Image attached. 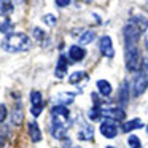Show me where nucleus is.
<instances>
[{
    "mask_svg": "<svg viewBox=\"0 0 148 148\" xmlns=\"http://www.w3.org/2000/svg\"><path fill=\"white\" fill-rule=\"evenodd\" d=\"M2 49L7 53H23L32 46L29 35L21 32H11L8 35H5V38L2 40Z\"/></svg>",
    "mask_w": 148,
    "mask_h": 148,
    "instance_id": "1",
    "label": "nucleus"
},
{
    "mask_svg": "<svg viewBox=\"0 0 148 148\" xmlns=\"http://www.w3.org/2000/svg\"><path fill=\"white\" fill-rule=\"evenodd\" d=\"M147 88H148V59H143L140 69L135 72V77L132 80V94L135 97H138L147 91Z\"/></svg>",
    "mask_w": 148,
    "mask_h": 148,
    "instance_id": "2",
    "label": "nucleus"
},
{
    "mask_svg": "<svg viewBox=\"0 0 148 148\" xmlns=\"http://www.w3.org/2000/svg\"><path fill=\"white\" fill-rule=\"evenodd\" d=\"M124 61H126V69L129 72H137L142 65L140 53H138L137 45H129L124 46Z\"/></svg>",
    "mask_w": 148,
    "mask_h": 148,
    "instance_id": "3",
    "label": "nucleus"
},
{
    "mask_svg": "<svg viewBox=\"0 0 148 148\" xmlns=\"http://www.w3.org/2000/svg\"><path fill=\"white\" fill-rule=\"evenodd\" d=\"M100 108V113L105 119H113V121H123L126 118V112L123 110V107L119 105H108V103H100L97 105Z\"/></svg>",
    "mask_w": 148,
    "mask_h": 148,
    "instance_id": "4",
    "label": "nucleus"
},
{
    "mask_svg": "<svg viewBox=\"0 0 148 148\" xmlns=\"http://www.w3.org/2000/svg\"><path fill=\"white\" fill-rule=\"evenodd\" d=\"M51 123L70 127L72 119H70V112H69L67 107H62V105H54L53 107L51 108Z\"/></svg>",
    "mask_w": 148,
    "mask_h": 148,
    "instance_id": "5",
    "label": "nucleus"
},
{
    "mask_svg": "<svg viewBox=\"0 0 148 148\" xmlns=\"http://www.w3.org/2000/svg\"><path fill=\"white\" fill-rule=\"evenodd\" d=\"M140 30L134 26L132 23H127L123 29V37H124V46L129 45H137V40L140 37Z\"/></svg>",
    "mask_w": 148,
    "mask_h": 148,
    "instance_id": "6",
    "label": "nucleus"
},
{
    "mask_svg": "<svg viewBox=\"0 0 148 148\" xmlns=\"http://www.w3.org/2000/svg\"><path fill=\"white\" fill-rule=\"evenodd\" d=\"M99 131L105 138H115L119 132V126H118V123L113 121V119H103V121L100 123Z\"/></svg>",
    "mask_w": 148,
    "mask_h": 148,
    "instance_id": "7",
    "label": "nucleus"
},
{
    "mask_svg": "<svg viewBox=\"0 0 148 148\" xmlns=\"http://www.w3.org/2000/svg\"><path fill=\"white\" fill-rule=\"evenodd\" d=\"M43 107H45V103H43L42 94H40L38 91H32V92H30V113H32L34 118L42 115Z\"/></svg>",
    "mask_w": 148,
    "mask_h": 148,
    "instance_id": "8",
    "label": "nucleus"
},
{
    "mask_svg": "<svg viewBox=\"0 0 148 148\" xmlns=\"http://www.w3.org/2000/svg\"><path fill=\"white\" fill-rule=\"evenodd\" d=\"M78 124H80V129H78V138L81 142H92L94 140V127L91 124H88L84 119H78Z\"/></svg>",
    "mask_w": 148,
    "mask_h": 148,
    "instance_id": "9",
    "label": "nucleus"
},
{
    "mask_svg": "<svg viewBox=\"0 0 148 148\" xmlns=\"http://www.w3.org/2000/svg\"><path fill=\"white\" fill-rule=\"evenodd\" d=\"M99 49L105 58L112 59L115 56V48H113V42L108 35H103L99 38Z\"/></svg>",
    "mask_w": 148,
    "mask_h": 148,
    "instance_id": "10",
    "label": "nucleus"
},
{
    "mask_svg": "<svg viewBox=\"0 0 148 148\" xmlns=\"http://www.w3.org/2000/svg\"><path fill=\"white\" fill-rule=\"evenodd\" d=\"M86 58V49L80 45H72L69 48V59L72 62H81Z\"/></svg>",
    "mask_w": 148,
    "mask_h": 148,
    "instance_id": "11",
    "label": "nucleus"
},
{
    "mask_svg": "<svg viewBox=\"0 0 148 148\" xmlns=\"http://www.w3.org/2000/svg\"><path fill=\"white\" fill-rule=\"evenodd\" d=\"M73 100H75L73 92H59L53 97L54 105H62V107H67V105H70V103H73Z\"/></svg>",
    "mask_w": 148,
    "mask_h": 148,
    "instance_id": "12",
    "label": "nucleus"
},
{
    "mask_svg": "<svg viewBox=\"0 0 148 148\" xmlns=\"http://www.w3.org/2000/svg\"><path fill=\"white\" fill-rule=\"evenodd\" d=\"M67 69H69V59L64 54H61L58 59V64H56V70H54L56 78H59V80L64 78L65 73H67Z\"/></svg>",
    "mask_w": 148,
    "mask_h": 148,
    "instance_id": "13",
    "label": "nucleus"
},
{
    "mask_svg": "<svg viewBox=\"0 0 148 148\" xmlns=\"http://www.w3.org/2000/svg\"><path fill=\"white\" fill-rule=\"evenodd\" d=\"M96 88H97V92H99L102 97H110L112 92H113L112 84H110V81H107V80H97Z\"/></svg>",
    "mask_w": 148,
    "mask_h": 148,
    "instance_id": "14",
    "label": "nucleus"
},
{
    "mask_svg": "<svg viewBox=\"0 0 148 148\" xmlns=\"http://www.w3.org/2000/svg\"><path fill=\"white\" fill-rule=\"evenodd\" d=\"M140 127H143V121H142L140 118H134V119H129V121H124V123H123L121 131L127 134V132H132V131H135V129H140Z\"/></svg>",
    "mask_w": 148,
    "mask_h": 148,
    "instance_id": "15",
    "label": "nucleus"
},
{
    "mask_svg": "<svg viewBox=\"0 0 148 148\" xmlns=\"http://www.w3.org/2000/svg\"><path fill=\"white\" fill-rule=\"evenodd\" d=\"M27 131H29L30 140H32L34 143H38V142L42 140V131H40L38 124H37L35 121H30L29 124H27Z\"/></svg>",
    "mask_w": 148,
    "mask_h": 148,
    "instance_id": "16",
    "label": "nucleus"
},
{
    "mask_svg": "<svg viewBox=\"0 0 148 148\" xmlns=\"http://www.w3.org/2000/svg\"><path fill=\"white\" fill-rule=\"evenodd\" d=\"M129 23L134 24V26L137 27V29L140 30L142 34L148 30V19H147L145 16H138V14H137V16H132L131 19H129Z\"/></svg>",
    "mask_w": 148,
    "mask_h": 148,
    "instance_id": "17",
    "label": "nucleus"
},
{
    "mask_svg": "<svg viewBox=\"0 0 148 148\" xmlns=\"http://www.w3.org/2000/svg\"><path fill=\"white\" fill-rule=\"evenodd\" d=\"M13 10H14V5L11 0H0V16L3 18L10 16L13 13Z\"/></svg>",
    "mask_w": 148,
    "mask_h": 148,
    "instance_id": "18",
    "label": "nucleus"
},
{
    "mask_svg": "<svg viewBox=\"0 0 148 148\" xmlns=\"http://www.w3.org/2000/svg\"><path fill=\"white\" fill-rule=\"evenodd\" d=\"M94 38H96V32H94V30H84V32L78 37V43H80V46L81 45H89V43L94 42Z\"/></svg>",
    "mask_w": 148,
    "mask_h": 148,
    "instance_id": "19",
    "label": "nucleus"
},
{
    "mask_svg": "<svg viewBox=\"0 0 148 148\" xmlns=\"http://www.w3.org/2000/svg\"><path fill=\"white\" fill-rule=\"evenodd\" d=\"M127 102H129V84L127 81H124L121 84V88H119V103L124 107Z\"/></svg>",
    "mask_w": 148,
    "mask_h": 148,
    "instance_id": "20",
    "label": "nucleus"
},
{
    "mask_svg": "<svg viewBox=\"0 0 148 148\" xmlns=\"http://www.w3.org/2000/svg\"><path fill=\"white\" fill-rule=\"evenodd\" d=\"M11 123H13L14 126L23 123V107H21V103H16V107H14L13 115H11Z\"/></svg>",
    "mask_w": 148,
    "mask_h": 148,
    "instance_id": "21",
    "label": "nucleus"
},
{
    "mask_svg": "<svg viewBox=\"0 0 148 148\" xmlns=\"http://www.w3.org/2000/svg\"><path fill=\"white\" fill-rule=\"evenodd\" d=\"M86 81L88 80V73L86 72H73V73L70 75V77H69V83L70 84H78L80 83V81Z\"/></svg>",
    "mask_w": 148,
    "mask_h": 148,
    "instance_id": "22",
    "label": "nucleus"
},
{
    "mask_svg": "<svg viewBox=\"0 0 148 148\" xmlns=\"http://www.w3.org/2000/svg\"><path fill=\"white\" fill-rule=\"evenodd\" d=\"M88 118H89L91 121H100V119H102L103 116H102V113H100V108H99V107L94 105L92 108H91L89 112H88Z\"/></svg>",
    "mask_w": 148,
    "mask_h": 148,
    "instance_id": "23",
    "label": "nucleus"
},
{
    "mask_svg": "<svg viewBox=\"0 0 148 148\" xmlns=\"http://www.w3.org/2000/svg\"><path fill=\"white\" fill-rule=\"evenodd\" d=\"M127 143H129L131 148H142V142H140V138H138L137 135H129Z\"/></svg>",
    "mask_w": 148,
    "mask_h": 148,
    "instance_id": "24",
    "label": "nucleus"
},
{
    "mask_svg": "<svg viewBox=\"0 0 148 148\" xmlns=\"http://www.w3.org/2000/svg\"><path fill=\"white\" fill-rule=\"evenodd\" d=\"M11 30H13V23H11L10 19H7L5 23L0 24V32H3V34H7V35H8V32L11 34Z\"/></svg>",
    "mask_w": 148,
    "mask_h": 148,
    "instance_id": "25",
    "label": "nucleus"
},
{
    "mask_svg": "<svg viewBox=\"0 0 148 148\" xmlns=\"http://www.w3.org/2000/svg\"><path fill=\"white\" fill-rule=\"evenodd\" d=\"M34 38H35L37 42H40V43H42L43 40L46 38V34L43 32V30L40 29V27H34Z\"/></svg>",
    "mask_w": 148,
    "mask_h": 148,
    "instance_id": "26",
    "label": "nucleus"
},
{
    "mask_svg": "<svg viewBox=\"0 0 148 148\" xmlns=\"http://www.w3.org/2000/svg\"><path fill=\"white\" fill-rule=\"evenodd\" d=\"M43 23L49 27H54L56 23H58V19H56V16H53V14H45V16H43Z\"/></svg>",
    "mask_w": 148,
    "mask_h": 148,
    "instance_id": "27",
    "label": "nucleus"
},
{
    "mask_svg": "<svg viewBox=\"0 0 148 148\" xmlns=\"http://www.w3.org/2000/svg\"><path fill=\"white\" fill-rule=\"evenodd\" d=\"M7 107L3 105V103H0V123H3L5 118H7Z\"/></svg>",
    "mask_w": 148,
    "mask_h": 148,
    "instance_id": "28",
    "label": "nucleus"
},
{
    "mask_svg": "<svg viewBox=\"0 0 148 148\" xmlns=\"http://www.w3.org/2000/svg\"><path fill=\"white\" fill-rule=\"evenodd\" d=\"M70 2H72V0H56V7L65 8V7H69V5H70Z\"/></svg>",
    "mask_w": 148,
    "mask_h": 148,
    "instance_id": "29",
    "label": "nucleus"
},
{
    "mask_svg": "<svg viewBox=\"0 0 148 148\" xmlns=\"http://www.w3.org/2000/svg\"><path fill=\"white\" fill-rule=\"evenodd\" d=\"M145 46H147V49H148V34H147V37H145Z\"/></svg>",
    "mask_w": 148,
    "mask_h": 148,
    "instance_id": "30",
    "label": "nucleus"
},
{
    "mask_svg": "<svg viewBox=\"0 0 148 148\" xmlns=\"http://www.w3.org/2000/svg\"><path fill=\"white\" fill-rule=\"evenodd\" d=\"M16 3H23V0H16Z\"/></svg>",
    "mask_w": 148,
    "mask_h": 148,
    "instance_id": "31",
    "label": "nucleus"
},
{
    "mask_svg": "<svg viewBox=\"0 0 148 148\" xmlns=\"http://www.w3.org/2000/svg\"><path fill=\"white\" fill-rule=\"evenodd\" d=\"M105 148H116V147H110V145H108V147H105Z\"/></svg>",
    "mask_w": 148,
    "mask_h": 148,
    "instance_id": "32",
    "label": "nucleus"
},
{
    "mask_svg": "<svg viewBox=\"0 0 148 148\" xmlns=\"http://www.w3.org/2000/svg\"><path fill=\"white\" fill-rule=\"evenodd\" d=\"M84 2H88V3H89V2H92V0H84Z\"/></svg>",
    "mask_w": 148,
    "mask_h": 148,
    "instance_id": "33",
    "label": "nucleus"
},
{
    "mask_svg": "<svg viewBox=\"0 0 148 148\" xmlns=\"http://www.w3.org/2000/svg\"><path fill=\"white\" fill-rule=\"evenodd\" d=\"M147 134H148V126H147Z\"/></svg>",
    "mask_w": 148,
    "mask_h": 148,
    "instance_id": "34",
    "label": "nucleus"
},
{
    "mask_svg": "<svg viewBox=\"0 0 148 148\" xmlns=\"http://www.w3.org/2000/svg\"><path fill=\"white\" fill-rule=\"evenodd\" d=\"M147 8H148V3H147Z\"/></svg>",
    "mask_w": 148,
    "mask_h": 148,
    "instance_id": "35",
    "label": "nucleus"
}]
</instances>
